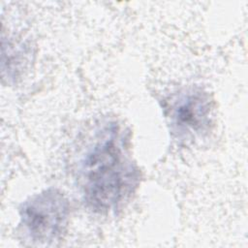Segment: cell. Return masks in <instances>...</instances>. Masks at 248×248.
Instances as JSON below:
<instances>
[{
    "label": "cell",
    "mask_w": 248,
    "mask_h": 248,
    "mask_svg": "<svg viewBox=\"0 0 248 248\" xmlns=\"http://www.w3.org/2000/svg\"><path fill=\"white\" fill-rule=\"evenodd\" d=\"M76 178L86 207L94 213L116 214L129 203L141 174L123 124L116 119L97 124L78 159Z\"/></svg>",
    "instance_id": "cell-1"
},
{
    "label": "cell",
    "mask_w": 248,
    "mask_h": 248,
    "mask_svg": "<svg viewBox=\"0 0 248 248\" xmlns=\"http://www.w3.org/2000/svg\"><path fill=\"white\" fill-rule=\"evenodd\" d=\"M70 202L57 188H47L26 199L19 206V228L23 238L39 246L51 245L65 233Z\"/></svg>",
    "instance_id": "cell-2"
},
{
    "label": "cell",
    "mask_w": 248,
    "mask_h": 248,
    "mask_svg": "<svg viewBox=\"0 0 248 248\" xmlns=\"http://www.w3.org/2000/svg\"><path fill=\"white\" fill-rule=\"evenodd\" d=\"M163 108L171 137L182 145L203 140L214 125V101L199 86L178 90L164 102Z\"/></svg>",
    "instance_id": "cell-3"
},
{
    "label": "cell",
    "mask_w": 248,
    "mask_h": 248,
    "mask_svg": "<svg viewBox=\"0 0 248 248\" xmlns=\"http://www.w3.org/2000/svg\"><path fill=\"white\" fill-rule=\"evenodd\" d=\"M32 50L26 43L8 42V77L16 78L22 70L26 69L31 59Z\"/></svg>",
    "instance_id": "cell-4"
}]
</instances>
